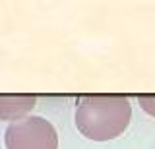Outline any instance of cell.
I'll use <instances>...</instances> for the list:
<instances>
[{
	"mask_svg": "<svg viewBox=\"0 0 155 149\" xmlns=\"http://www.w3.org/2000/svg\"><path fill=\"white\" fill-rule=\"evenodd\" d=\"M76 128L93 141H109L124 134L132 107L124 95H85L78 101Z\"/></svg>",
	"mask_w": 155,
	"mask_h": 149,
	"instance_id": "obj_1",
	"label": "cell"
},
{
	"mask_svg": "<svg viewBox=\"0 0 155 149\" xmlns=\"http://www.w3.org/2000/svg\"><path fill=\"white\" fill-rule=\"evenodd\" d=\"M6 149H58V134L43 116H25L10 122L4 132Z\"/></svg>",
	"mask_w": 155,
	"mask_h": 149,
	"instance_id": "obj_2",
	"label": "cell"
},
{
	"mask_svg": "<svg viewBox=\"0 0 155 149\" xmlns=\"http://www.w3.org/2000/svg\"><path fill=\"white\" fill-rule=\"evenodd\" d=\"M35 101V95H0V120L16 122L29 116Z\"/></svg>",
	"mask_w": 155,
	"mask_h": 149,
	"instance_id": "obj_3",
	"label": "cell"
},
{
	"mask_svg": "<svg viewBox=\"0 0 155 149\" xmlns=\"http://www.w3.org/2000/svg\"><path fill=\"white\" fill-rule=\"evenodd\" d=\"M140 107H142L149 116L155 118V95H138Z\"/></svg>",
	"mask_w": 155,
	"mask_h": 149,
	"instance_id": "obj_4",
	"label": "cell"
}]
</instances>
